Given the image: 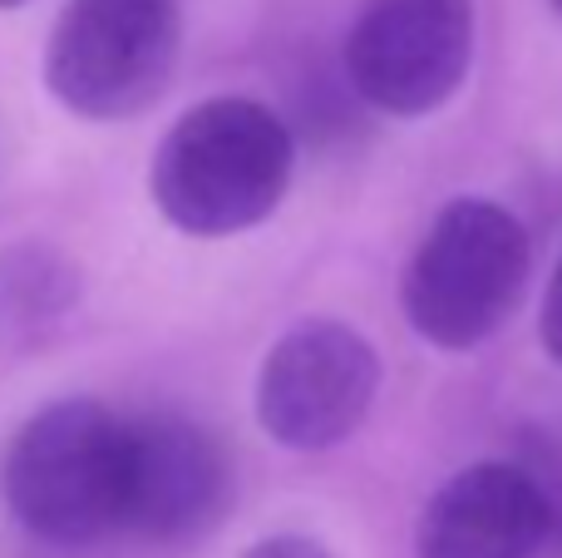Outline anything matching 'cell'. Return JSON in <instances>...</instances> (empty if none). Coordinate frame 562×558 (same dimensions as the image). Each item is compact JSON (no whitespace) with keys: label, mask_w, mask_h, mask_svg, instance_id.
I'll list each match as a JSON object with an SVG mask.
<instances>
[{"label":"cell","mask_w":562,"mask_h":558,"mask_svg":"<svg viewBox=\"0 0 562 558\" xmlns=\"http://www.w3.org/2000/svg\"><path fill=\"white\" fill-rule=\"evenodd\" d=\"M553 534L548 490L504 460L459 470L425 504L415 558H538Z\"/></svg>","instance_id":"8"},{"label":"cell","mask_w":562,"mask_h":558,"mask_svg":"<svg viewBox=\"0 0 562 558\" xmlns=\"http://www.w3.org/2000/svg\"><path fill=\"white\" fill-rule=\"evenodd\" d=\"M291 134L257 99H203L164 134L148 168L158 213L193 237H227L277 213L291 183Z\"/></svg>","instance_id":"1"},{"label":"cell","mask_w":562,"mask_h":558,"mask_svg":"<svg viewBox=\"0 0 562 558\" xmlns=\"http://www.w3.org/2000/svg\"><path fill=\"white\" fill-rule=\"evenodd\" d=\"M178 40V0H69L45 49V85L69 114L119 124L158 104Z\"/></svg>","instance_id":"4"},{"label":"cell","mask_w":562,"mask_h":558,"mask_svg":"<svg viewBox=\"0 0 562 558\" xmlns=\"http://www.w3.org/2000/svg\"><path fill=\"white\" fill-rule=\"evenodd\" d=\"M79 267L59 247L25 237L0 247V351H30L79 306Z\"/></svg>","instance_id":"9"},{"label":"cell","mask_w":562,"mask_h":558,"mask_svg":"<svg viewBox=\"0 0 562 558\" xmlns=\"http://www.w3.org/2000/svg\"><path fill=\"white\" fill-rule=\"evenodd\" d=\"M543 346L562 366V263H558L553 282H548V297H543Z\"/></svg>","instance_id":"11"},{"label":"cell","mask_w":562,"mask_h":558,"mask_svg":"<svg viewBox=\"0 0 562 558\" xmlns=\"http://www.w3.org/2000/svg\"><path fill=\"white\" fill-rule=\"evenodd\" d=\"M15 5H25V0H0V10H15Z\"/></svg>","instance_id":"12"},{"label":"cell","mask_w":562,"mask_h":558,"mask_svg":"<svg viewBox=\"0 0 562 558\" xmlns=\"http://www.w3.org/2000/svg\"><path fill=\"white\" fill-rule=\"evenodd\" d=\"M533 243L494 198H454L429 223L400 282L405 322L445 351L488 342L524 302Z\"/></svg>","instance_id":"3"},{"label":"cell","mask_w":562,"mask_h":558,"mask_svg":"<svg viewBox=\"0 0 562 558\" xmlns=\"http://www.w3.org/2000/svg\"><path fill=\"white\" fill-rule=\"evenodd\" d=\"M553 10H558V15H562V0H553Z\"/></svg>","instance_id":"13"},{"label":"cell","mask_w":562,"mask_h":558,"mask_svg":"<svg viewBox=\"0 0 562 558\" xmlns=\"http://www.w3.org/2000/svg\"><path fill=\"white\" fill-rule=\"evenodd\" d=\"M380 395V356L346 322H301L257 376V421L281 450H330L350 440Z\"/></svg>","instance_id":"5"},{"label":"cell","mask_w":562,"mask_h":558,"mask_svg":"<svg viewBox=\"0 0 562 558\" xmlns=\"http://www.w3.org/2000/svg\"><path fill=\"white\" fill-rule=\"evenodd\" d=\"M233 510L223 440L173 411L124 415V524L144 544H193Z\"/></svg>","instance_id":"7"},{"label":"cell","mask_w":562,"mask_h":558,"mask_svg":"<svg viewBox=\"0 0 562 558\" xmlns=\"http://www.w3.org/2000/svg\"><path fill=\"white\" fill-rule=\"evenodd\" d=\"M474 59V0H366L346 40V75L395 119L435 114Z\"/></svg>","instance_id":"6"},{"label":"cell","mask_w":562,"mask_h":558,"mask_svg":"<svg viewBox=\"0 0 562 558\" xmlns=\"http://www.w3.org/2000/svg\"><path fill=\"white\" fill-rule=\"evenodd\" d=\"M243 558H336L321 539H306V534H272V539L252 544Z\"/></svg>","instance_id":"10"},{"label":"cell","mask_w":562,"mask_h":558,"mask_svg":"<svg viewBox=\"0 0 562 558\" xmlns=\"http://www.w3.org/2000/svg\"><path fill=\"white\" fill-rule=\"evenodd\" d=\"M5 510L59 549L114 539L124 524V415L69 395L35 411L0 460Z\"/></svg>","instance_id":"2"}]
</instances>
